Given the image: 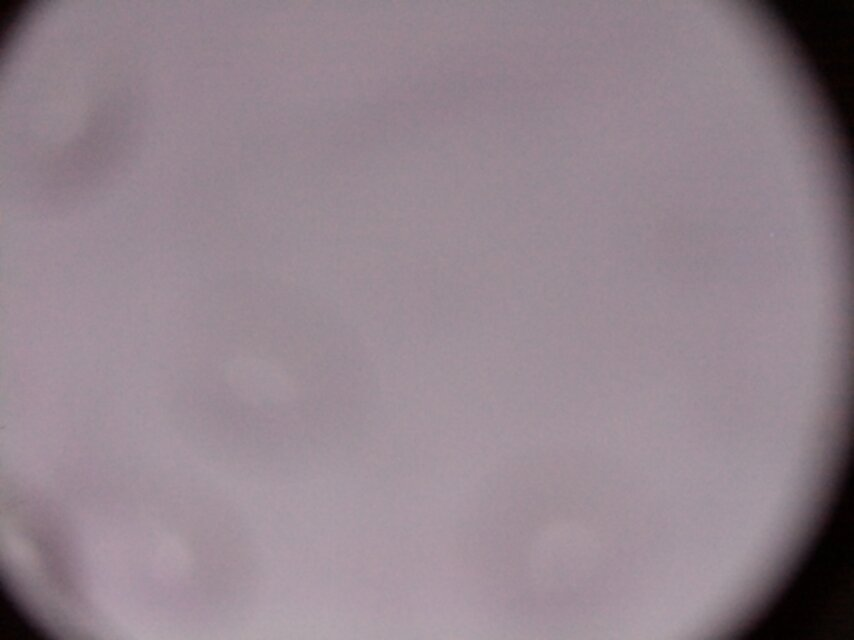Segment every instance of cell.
Returning <instances> with one entry per match:
<instances>
[{
  "label": "cell",
  "mask_w": 854,
  "mask_h": 640,
  "mask_svg": "<svg viewBox=\"0 0 854 640\" xmlns=\"http://www.w3.org/2000/svg\"><path fill=\"white\" fill-rule=\"evenodd\" d=\"M229 380L243 399L253 403H284L298 392L295 380L285 369L259 357L235 360L229 369Z\"/></svg>",
  "instance_id": "obj_1"
}]
</instances>
